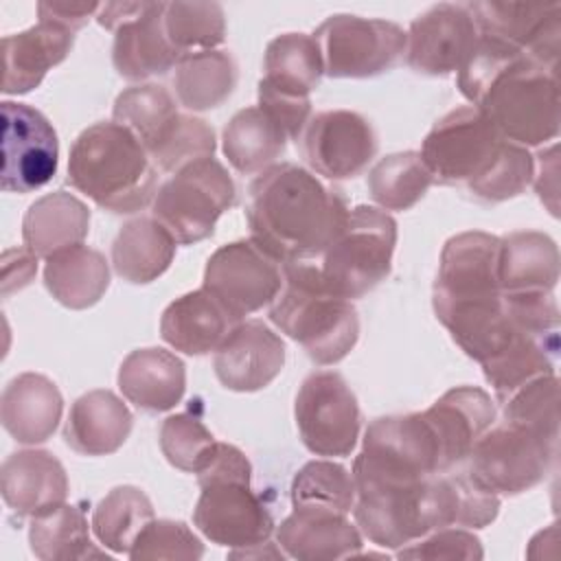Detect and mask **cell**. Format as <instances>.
I'll return each mask as SVG.
<instances>
[{"label":"cell","mask_w":561,"mask_h":561,"mask_svg":"<svg viewBox=\"0 0 561 561\" xmlns=\"http://www.w3.org/2000/svg\"><path fill=\"white\" fill-rule=\"evenodd\" d=\"M460 94L478 107L502 138L539 147L559 136V79L526 53L478 35L458 70Z\"/></svg>","instance_id":"obj_1"},{"label":"cell","mask_w":561,"mask_h":561,"mask_svg":"<svg viewBox=\"0 0 561 561\" xmlns=\"http://www.w3.org/2000/svg\"><path fill=\"white\" fill-rule=\"evenodd\" d=\"M337 188L294 162H276L248 186L250 239L280 265L322 256L348 219Z\"/></svg>","instance_id":"obj_2"},{"label":"cell","mask_w":561,"mask_h":561,"mask_svg":"<svg viewBox=\"0 0 561 561\" xmlns=\"http://www.w3.org/2000/svg\"><path fill=\"white\" fill-rule=\"evenodd\" d=\"M68 182L116 215L142 210L158 193V171L147 149L114 121L94 123L75 138L68 153Z\"/></svg>","instance_id":"obj_3"},{"label":"cell","mask_w":561,"mask_h":561,"mask_svg":"<svg viewBox=\"0 0 561 561\" xmlns=\"http://www.w3.org/2000/svg\"><path fill=\"white\" fill-rule=\"evenodd\" d=\"M195 476L202 493L193 524L206 539L232 550L270 541L274 517L261 495L252 491V465L239 447L215 440Z\"/></svg>","instance_id":"obj_4"},{"label":"cell","mask_w":561,"mask_h":561,"mask_svg":"<svg viewBox=\"0 0 561 561\" xmlns=\"http://www.w3.org/2000/svg\"><path fill=\"white\" fill-rule=\"evenodd\" d=\"M270 320L320 366L342 362L359 337L353 302L333 294L309 261L283 265V287L272 300Z\"/></svg>","instance_id":"obj_5"},{"label":"cell","mask_w":561,"mask_h":561,"mask_svg":"<svg viewBox=\"0 0 561 561\" xmlns=\"http://www.w3.org/2000/svg\"><path fill=\"white\" fill-rule=\"evenodd\" d=\"M397 245V221L381 208L355 206L335 241L322 252L320 274L327 287L357 300L373 291L392 267Z\"/></svg>","instance_id":"obj_6"},{"label":"cell","mask_w":561,"mask_h":561,"mask_svg":"<svg viewBox=\"0 0 561 561\" xmlns=\"http://www.w3.org/2000/svg\"><path fill=\"white\" fill-rule=\"evenodd\" d=\"M237 202V186L226 167L210 158L175 171L156 193L151 217L178 245H193L215 232L217 219Z\"/></svg>","instance_id":"obj_7"},{"label":"cell","mask_w":561,"mask_h":561,"mask_svg":"<svg viewBox=\"0 0 561 561\" xmlns=\"http://www.w3.org/2000/svg\"><path fill=\"white\" fill-rule=\"evenodd\" d=\"M506 138L473 105L440 116L421 145V158L436 184L471 191L495 167Z\"/></svg>","instance_id":"obj_8"},{"label":"cell","mask_w":561,"mask_h":561,"mask_svg":"<svg viewBox=\"0 0 561 561\" xmlns=\"http://www.w3.org/2000/svg\"><path fill=\"white\" fill-rule=\"evenodd\" d=\"M557 454L559 440L502 421L478 438L467 471L495 495H519L546 480Z\"/></svg>","instance_id":"obj_9"},{"label":"cell","mask_w":561,"mask_h":561,"mask_svg":"<svg viewBox=\"0 0 561 561\" xmlns=\"http://www.w3.org/2000/svg\"><path fill=\"white\" fill-rule=\"evenodd\" d=\"M331 79H368L392 70L405 57V31L388 20L335 13L311 35Z\"/></svg>","instance_id":"obj_10"},{"label":"cell","mask_w":561,"mask_h":561,"mask_svg":"<svg viewBox=\"0 0 561 561\" xmlns=\"http://www.w3.org/2000/svg\"><path fill=\"white\" fill-rule=\"evenodd\" d=\"M296 427L302 445L324 458L348 456L359 438L362 412L355 392L335 370L311 373L296 394Z\"/></svg>","instance_id":"obj_11"},{"label":"cell","mask_w":561,"mask_h":561,"mask_svg":"<svg viewBox=\"0 0 561 561\" xmlns=\"http://www.w3.org/2000/svg\"><path fill=\"white\" fill-rule=\"evenodd\" d=\"M202 287L237 320H243L278 296L283 287V265L252 239H239L210 254Z\"/></svg>","instance_id":"obj_12"},{"label":"cell","mask_w":561,"mask_h":561,"mask_svg":"<svg viewBox=\"0 0 561 561\" xmlns=\"http://www.w3.org/2000/svg\"><path fill=\"white\" fill-rule=\"evenodd\" d=\"M59 140L50 121L35 107L2 101V169L7 193H33L57 173Z\"/></svg>","instance_id":"obj_13"},{"label":"cell","mask_w":561,"mask_h":561,"mask_svg":"<svg viewBox=\"0 0 561 561\" xmlns=\"http://www.w3.org/2000/svg\"><path fill=\"white\" fill-rule=\"evenodd\" d=\"M296 142L311 173L327 180L357 178L379 149L373 123L351 110H327L311 116Z\"/></svg>","instance_id":"obj_14"},{"label":"cell","mask_w":561,"mask_h":561,"mask_svg":"<svg viewBox=\"0 0 561 561\" xmlns=\"http://www.w3.org/2000/svg\"><path fill=\"white\" fill-rule=\"evenodd\" d=\"M478 35L508 44L535 61L559 68L561 2H469Z\"/></svg>","instance_id":"obj_15"},{"label":"cell","mask_w":561,"mask_h":561,"mask_svg":"<svg viewBox=\"0 0 561 561\" xmlns=\"http://www.w3.org/2000/svg\"><path fill=\"white\" fill-rule=\"evenodd\" d=\"M405 61L427 77H445L465 66L478 46V28L465 4L440 2L412 20Z\"/></svg>","instance_id":"obj_16"},{"label":"cell","mask_w":561,"mask_h":561,"mask_svg":"<svg viewBox=\"0 0 561 561\" xmlns=\"http://www.w3.org/2000/svg\"><path fill=\"white\" fill-rule=\"evenodd\" d=\"M500 237L465 230L443 245L432 291V305L469 302L502 294L497 280Z\"/></svg>","instance_id":"obj_17"},{"label":"cell","mask_w":561,"mask_h":561,"mask_svg":"<svg viewBox=\"0 0 561 561\" xmlns=\"http://www.w3.org/2000/svg\"><path fill=\"white\" fill-rule=\"evenodd\" d=\"M215 375L226 390L256 392L285 366V342L261 320H241L215 351Z\"/></svg>","instance_id":"obj_18"},{"label":"cell","mask_w":561,"mask_h":561,"mask_svg":"<svg viewBox=\"0 0 561 561\" xmlns=\"http://www.w3.org/2000/svg\"><path fill=\"white\" fill-rule=\"evenodd\" d=\"M423 414L438 443L440 471H451L469 458L478 438L495 423L497 410L486 390L458 386L438 397Z\"/></svg>","instance_id":"obj_19"},{"label":"cell","mask_w":561,"mask_h":561,"mask_svg":"<svg viewBox=\"0 0 561 561\" xmlns=\"http://www.w3.org/2000/svg\"><path fill=\"white\" fill-rule=\"evenodd\" d=\"M276 543L298 561L351 559L362 550V533L344 513L294 506L276 528Z\"/></svg>","instance_id":"obj_20"},{"label":"cell","mask_w":561,"mask_h":561,"mask_svg":"<svg viewBox=\"0 0 561 561\" xmlns=\"http://www.w3.org/2000/svg\"><path fill=\"white\" fill-rule=\"evenodd\" d=\"M0 493L13 513L35 517L66 502L68 476L50 451L20 449L0 467Z\"/></svg>","instance_id":"obj_21"},{"label":"cell","mask_w":561,"mask_h":561,"mask_svg":"<svg viewBox=\"0 0 561 561\" xmlns=\"http://www.w3.org/2000/svg\"><path fill=\"white\" fill-rule=\"evenodd\" d=\"M75 44V31L39 18L26 31L2 37V92L24 94L42 83L46 72L61 64Z\"/></svg>","instance_id":"obj_22"},{"label":"cell","mask_w":561,"mask_h":561,"mask_svg":"<svg viewBox=\"0 0 561 561\" xmlns=\"http://www.w3.org/2000/svg\"><path fill=\"white\" fill-rule=\"evenodd\" d=\"M64 412V397L53 379L39 373L13 377L0 399V421L7 434L22 445L46 443Z\"/></svg>","instance_id":"obj_23"},{"label":"cell","mask_w":561,"mask_h":561,"mask_svg":"<svg viewBox=\"0 0 561 561\" xmlns=\"http://www.w3.org/2000/svg\"><path fill=\"white\" fill-rule=\"evenodd\" d=\"M239 322L208 289L199 287L162 311L160 335L175 351L206 355L215 353Z\"/></svg>","instance_id":"obj_24"},{"label":"cell","mask_w":561,"mask_h":561,"mask_svg":"<svg viewBox=\"0 0 561 561\" xmlns=\"http://www.w3.org/2000/svg\"><path fill=\"white\" fill-rule=\"evenodd\" d=\"M164 2H147L145 9L114 33L112 64L129 81H142L175 68L182 55L167 37L162 20Z\"/></svg>","instance_id":"obj_25"},{"label":"cell","mask_w":561,"mask_h":561,"mask_svg":"<svg viewBox=\"0 0 561 561\" xmlns=\"http://www.w3.org/2000/svg\"><path fill=\"white\" fill-rule=\"evenodd\" d=\"M118 388L136 408L167 412L184 397L186 368L182 359L167 348H136L118 368Z\"/></svg>","instance_id":"obj_26"},{"label":"cell","mask_w":561,"mask_h":561,"mask_svg":"<svg viewBox=\"0 0 561 561\" xmlns=\"http://www.w3.org/2000/svg\"><path fill=\"white\" fill-rule=\"evenodd\" d=\"M134 416L112 390H90L75 399L64 427L70 449L81 456H107L129 438Z\"/></svg>","instance_id":"obj_27"},{"label":"cell","mask_w":561,"mask_h":561,"mask_svg":"<svg viewBox=\"0 0 561 561\" xmlns=\"http://www.w3.org/2000/svg\"><path fill=\"white\" fill-rule=\"evenodd\" d=\"M497 280L502 294L554 291L559 283V248L537 230L500 237Z\"/></svg>","instance_id":"obj_28"},{"label":"cell","mask_w":561,"mask_h":561,"mask_svg":"<svg viewBox=\"0 0 561 561\" xmlns=\"http://www.w3.org/2000/svg\"><path fill=\"white\" fill-rule=\"evenodd\" d=\"M90 230L88 206L66 191L35 199L22 219V239L35 256H53L70 245L83 243Z\"/></svg>","instance_id":"obj_29"},{"label":"cell","mask_w":561,"mask_h":561,"mask_svg":"<svg viewBox=\"0 0 561 561\" xmlns=\"http://www.w3.org/2000/svg\"><path fill=\"white\" fill-rule=\"evenodd\" d=\"M175 245V239L158 219L134 217L121 226L112 243L114 272L131 285H147L169 270Z\"/></svg>","instance_id":"obj_30"},{"label":"cell","mask_w":561,"mask_h":561,"mask_svg":"<svg viewBox=\"0 0 561 561\" xmlns=\"http://www.w3.org/2000/svg\"><path fill=\"white\" fill-rule=\"evenodd\" d=\"M44 285L59 305L88 309L107 291L110 265L99 250L77 243L46 259Z\"/></svg>","instance_id":"obj_31"},{"label":"cell","mask_w":561,"mask_h":561,"mask_svg":"<svg viewBox=\"0 0 561 561\" xmlns=\"http://www.w3.org/2000/svg\"><path fill=\"white\" fill-rule=\"evenodd\" d=\"M559 335H537L517 327L513 340L489 362L480 364L484 379L502 403L519 386L535 377L557 373Z\"/></svg>","instance_id":"obj_32"},{"label":"cell","mask_w":561,"mask_h":561,"mask_svg":"<svg viewBox=\"0 0 561 561\" xmlns=\"http://www.w3.org/2000/svg\"><path fill=\"white\" fill-rule=\"evenodd\" d=\"M237 79V61L228 50H195L178 61L173 88L180 105L193 112H206L230 99Z\"/></svg>","instance_id":"obj_33"},{"label":"cell","mask_w":561,"mask_h":561,"mask_svg":"<svg viewBox=\"0 0 561 561\" xmlns=\"http://www.w3.org/2000/svg\"><path fill=\"white\" fill-rule=\"evenodd\" d=\"M224 156L243 175L261 173L285 153L287 134L259 105L239 110L224 127Z\"/></svg>","instance_id":"obj_34"},{"label":"cell","mask_w":561,"mask_h":561,"mask_svg":"<svg viewBox=\"0 0 561 561\" xmlns=\"http://www.w3.org/2000/svg\"><path fill=\"white\" fill-rule=\"evenodd\" d=\"M263 70V81L272 88L298 96H309L320 85L324 64L311 35L283 33L267 44Z\"/></svg>","instance_id":"obj_35"},{"label":"cell","mask_w":561,"mask_h":561,"mask_svg":"<svg viewBox=\"0 0 561 561\" xmlns=\"http://www.w3.org/2000/svg\"><path fill=\"white\" fill-rule=\"evenodd\" d=\"M31 552L42 561H70L103 557L92 543L83 511L75 504H59L42 515L31 517Z\"/></svg>","instance_id":"obj_36"},{"label":"cell","mask_w":561,"mask_h":561,"mask_svg":"<svg viewBox=\"0 0 561 561\" xmlns=\"http://www.w3.org/2000/svg\"><path fill=\"white\" fill-rule=\"evenodd\" d=\"M156 519L147 493L131 484L114 486L92 511V533L107 550L129 554L142 528Z\"/></svg>","instance_id":"obj_37"},{"label":"cell","mask_w":561,"mask_h":561,"mask_svg":"<svg viewBox=\"0 0 561 561\" xmlns=\"http://www.w3.org/2000/svg\"><path fill=\"white\" fill-rule=\"evenodd\" d=\"M434 184L419 151L381 158L368 173V193L383 210H410Z\"/></svg>","instance_id":"obj_38"},{"label":"cell","mask_w":561,"mask_h":561,"mask_svg":"<svg viewBox=\"0 0 561 561\" xmlns=\"http://www.w3.org/2000/svg\"><path fill=\"white\" fill-rule=\"evenodd\" d=\"M173 94L158 83H140L123 90L112 107L114 123L129 129L142 147H151L178 116Z\"/></svg>","instance_id":"obj_39"},{"label":"cell","mask_w":561,"mask_h":561,"mask_svg":"<svg viewBox=\"0 0 561 561\" xmlns=\"http://www.w3.org/2000/svg\"><path fill=\"white\" fill-rule=\"evenodd\" d=\"M162 20L169 42L182 57L213 50L226 39V15L217 2H164Z\"/></svg>","instance_id":"obj_40"},{"label":"cell","mask_w":561,"mask_h":561,"mask_svg":"<svg viewBox=\"0 0 561 561\" xmlns=\"http://www.w3.org/2000/svg\"><path fill=\"white\" fill-rule=\"evenodd\" d=\"M291 504L348 515L355 504L353 473L333 460H309L291 480Z\"/></svg>","instance_id":"obj_41"},{"label":"cell","mask_w":561,"mask_h":561,"mask_svg":"<svg viewBox=\"0 0 561 561\" xmlns=\"http://www.w3.org/2000/svg\"><path fill=\"white\" fill-rule=\"evenodd\" d=\"M215 147V131L204 118L178 114L173 123L162 131V136L151 147H147V153L156 169L175 173L195 160L210 158Z\"/></svg>","instance_id":"obj_42"},{"label":"cell","mask_w":561,"mask_h":561,"mask_svg":"<svg viewBox=\"0 0 561 561\" xmlns=\"http://www.w3.org/2000/svg\"><path fill=\"white\" fill-rule=\"evenodd\" d=\"M504 421L530 427L559 440V379L557 373L541 375L519 386L502 401Z\"/></svg>","instance_id":"obj_43"},{"label":"cell","mask_w":561,"mask_h":561,"mask_svg":"<svg viewBox=\"0 0 561 561\" xmlns=\"http://www.w3.org/2000/svg\"><path fill=\"white\" fill-rule=\"evenodd\" d=\"M215 436L195 412L171 414L160 427V449L169 465L180 471L195 473L204 456L213 447Z\"/></svg>","instance_id":"obj_44"},{"label":"cell","mask_w":561,"mask_h":561,"mask_svg":"<svg viewBox=\"0 0 561 561\" xmlns=\"http://www.w3.org/2000/svg\"><path fill=\"white\" fill-rule=\"evenodd\" d=\"M204 554V543L199 537L184 524L175 519H151L142 533L136 537L129 559H182L197 561Z\"/></svg>","instance_id":"obj_45"},{"label":"cell","mask_w":561,"mask_h":561,"mask_svg":"<svg viewBox=\"0 0 561 561\" xmlns=\"http://www.w3.org/2000/svg\"><path fill=\"white\" fill-rule=\"evenodd\" d=\"M533 173H535V160L530 151L522 145L506 140L495 167L469 193L476 199L491 202V204L506 202L526 191V186L533 182Z\"/></svg>","instance_id":"obj_46"},{"label":"cell","mask_w":561,"mask_h":561,"mask_svg":"<svg viewBox=\"0 0 561 561\" xmlns=\"http://www.w3.org/2000/svg\"><path fill=\"white\" fill-rule=\"evenodd\" d=\"M399 559H465L478 561L484 557L480 539L458 526H447L427 533L425 537L397 550Z\"/></svg>","instance_id":"obj_47"},{"label":"cell","mask_w":561,"mask_h":561,"mask_svg":"<svg viewBox=\"0 0 561 561\" xmlns=\"http://www.w3.org/2000/svg\"><path fill=\"white\" fill-rule=\"evenodd\" d=\"M259 107L287 134L289 140H298L307 121L311 118V99L272 88L263 79L259 81Z\"/></svg>","instance_id":"obj_48"},{"label":"cell","mask_w":561,"mask_h":561,"mask_svg":"<svg viewBox=\"0 0 561 561\" xmlns=\"http://www.w3.org/2000/svg\"><path fill=\"white\" fill-rule=\"evenodd\" d=\"M533 160H535V173H533L535 191H537L539 199L548 206V210L557 217L559 215V206H557V197H559L557 142H552L548 149L533 156Z\"/></svg>","instance_id":"obj_49"},{"label":"cell","mask_w":561,"mask_h":561,"mask_svg":"<svg viewBox=\"0 0 561 561\" xmlns=\"http://www.w3.org/2000/svg\"><path fill=\"white\" fill-rule=\"evenodd\" d=\"M37 272V256L28 248H11L2 254V296L22 289Z\"/></svg>","instance_id":"obj_50"},{"label":"cell","mask_w":561,"mask_h":561,"mask_svg":"<svg viewBox=\"0 0 561 561\" xmlns=\"http://www.w3.org/2000/svg\"><path fill=\"white\" fill-rule=\"evenodd\" d=\"M99 2H90V4H77V2H39L37 4V15L44 20H53L59 22L68 28H72L75 33L79 28H83L88 24L90 18H96L99 13Z\"/></svg>","instance_id":"obj_51"},{"label":"cell","mask_w":561,"mask_h":561,"mask_svg":"<svg viewBox=\"0 0 561 561\" xmlns=\"http://www.w3.org/2000/svg\"><path fill=\"white\" fill-rule=\"evenodd\" d=\"M147 2H105L99 7L96 22L107 31H118L125 22L134 20Z\"/></svg>","instance_id":"obj_52"}]
</instances>
